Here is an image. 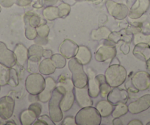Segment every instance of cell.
<instances>
[{
    "mask_svg": "<svg viewBox=\"0 0 150 125\" xmlns=\"http://www.w3.org/2000/svg\"><path fill=\"white\" fill-rule=\"evenodd\" d=\"M127 71L120 64H112L105 71L106 81L112 88L119 87L127 79Z\"/></svg>",
    "mask_w": 150,
    "mask_h": 125,
    "instance_id": "cell-4",
    "label": "cell"
},
{
    "mask_svg": "<svg viewBox=\"0 0 150 125\" xmlns=\"http://www.w3.org/2000/svg\"><path fill=\"white\" fill-rule=\"evenodd\" d=\"M57 88L60 91L63 93V97L60 102V107L63 112H67L73 106L75 101L74 88V85L71 79L61 75L59 78Z\"/></svg>",
    "mask_w": 150,
    "mask_h": 125,
    "instance_id": "cell-1",
    "label": "cell"
},
{
    "mask_svg": "<svg viewBox=\"0 0 150 125\" xmlns=\"http://www.w3.org/2000/svg\"><path fill=\"white\" fill-rule=\"evenodd\" d=\"M76 1H78V0H76Z\"/></svg>",
    "mask_w": 150,
    "mask_h": 125,
    "instance_id": "cell-56",
    "label": "cell"
},
{
    "mask_svg": "<svg viewBox=\"0 0 150 125\" xmlns=\"http://www.w3.org/2000/svg\"><path fill=\"white\" fill-rule=\"evenodd\" d=\"M44 48L38 44H33L28 49L29 61L32 63H38L43 57Z\"/></svg>",
    "mask_w": 150,
    "mask_h": 125,
    "instance_id": "cell-23",
    "label": "cell"
},
{
    "mask_svg": "<svg viewBox=\"0 0 150 125\" xmlns=\"http://www.w3.org/2000/svg\"><path fill=\"white\" fill-rule=\"evenodd\" d=\"M111 88L112 87L107 82L100 84V93L99 94L102 96V98H107L108 93H110V91L112 89Z\"/></svg>",
    "mask_w": 150,
    "mask_h": 125,
    "instance_id": "cell-38",
    "label": "cell"
},
{
    "mask_svg": "<svg viewBox=\"0 0 150 125\" xmlns=\"http://www.w3.org/2000/svg\"><path fill=\"white\" fill-rule=\"evenodd\" d=\"M132 41L135 45L140 43H144L150 46V34H144L140 32L133 35Z\"/></svg>",
    "mask_w": 150,
    "mask_h": 125,
    "instance_id": "cell-33",
    "label": "cell"
},
{
    "mask_svg": "<svg viewBox=\"0 0 150 125\" xmlns=\"http://www.w3.org/2000/svg\"><path fill=\"white\" fill-rule=\"evenodd\" d=\"M112 124L113 125H122L123 122L121 120L120 118H114V119L112 120Z\"/></svg>",
    "mask_w": 150,
    "mask_h": 125,
    "instance_id": "cell-50",
    "label": "cell"
},
{
    "mask_svg": "<svg viewBox=\"0 0 150 125\" xmlns=\"http://www.w3.org/2000/svg\"><path fill=\"white\" fill-rule=\"evenodd\" d=\"M15 4V0H0V5L3 8H11Z\"/></svg>",
    "mask_w": 150,
    "mask_h": 125,
    "instance_id": "cell-43",
    "label": "cell"
},
{
    "mask_svg": "<svg viewBox=\"0 0 150 125\" xmlns=\"http://www.w3.org/2000/svg\"><path fill=\"white\" fill-rule=\"evenodd\" d=\"M132 85L138 90H145L150 87V74L146 71H138L131 79Z\"/></svg>",
    "mask_w": 150,
    "mask_h": 125,
    "instance_id": "cell-12",
    "label": "cell"
},
{
    "mask_svg": "<svg viewBox=\"0 0 150 125\" xmlns=\"http://www.w3.org/2000/svg\"><path fill=\"white\" fill-rule=\"evenodd\" d=\"M132 53L137 59L146 63L150 60V46L144 43L135 44Z\"/></svg>",
    "mask_w": 150,
    "mask_h": 125,
    "instance_id": "cell-18",
    "label": "cell"
},
{
    "mask_svg": "<svg viewBox=\"0 0 150 125\" xmlns=\"http://www.w3.org/2000/svg\"><path fill=\"white\" fill-rule=\"evenodd\" d=\"M6 124H14V125H16V124L15 122L13 121H9L7 122Z\"/></svg>",
    "mask_w": 150,
    "mask_h": 125,
    "instance_id": "cell-51",
    "label": "cell"
},
{
    "mask_svg": "<svg viewBox=\"0 0 150 125\" xmlns=\"http://www.w3.org/2000/svg\"><path fill=\"white\" fill-rule=\"evenodd\" d=\"M43 16L46 20L53 21L59 18L58 8L55 6H49L43 10Z\"/></svg>",
    "mask_w": 150,
    "mask_h": 125,
    "instance_id": "cell-29",
    "label": "cell"
},
{
    "mask_svg": "<svg viewBox=\"0 0 150 125\" xmlns=\"http://www.w3.org/2000/svg\"><path fill=\"white\" fill-rule=\"evenodd\" d=\"M52 56V51L50 49H44L43 51V57L44 58H51Z\"/></svg>",
    "mask_w": 150,
    "mask_h": 125,
    "instance_id": "cell-48",
    "label": "cell"
},
{
    "mask_svg": "<svg viewBox=\"0 0 150 125\" xmlns=\"http://www.w3.org/2000/svg\"><path fill=\"white\" fill-rule=\"evenodd\" d=\"M146 64H147V69L150 70V60L146 62Z\"/></svg>",
    "mask_w": 150,
    "mask_h": 125,
    "instance_id": "cell-52",
    "label": "cell"
},
{
    "mask_svg": "<svg viewBox=\"0 0 150 125\" xmlns=\"http://www.w3.org/2000/svg\"><path fill=\"white\" fill-rule=\"evenodd\" d=\"M115 108H113L111 115L113 118H120L121 116H125L128 113V106L126 104H118L115 105Z\"/></svg>",
    "mask_w": 150,
    "mask_h": 125,
    "instance_id": "cell-31",
    "label": "cell"
},
{
    "mask_svg": "<svg viewBox=\"0 0 150 125\" xmlns=\"http://www.w3.org/2000/svg\"><path fill=\"white\" fill-rule=\"evenodd\" d=\"M146 124H147V125H150V122H149V123H147Z\"/></svg>",
    "mask_w": 150,
    "mask_h": 125,
    "instance_id": "cell-54",
    "label": "cell"
},
{
    "mask_svg": "<svg viewBox=\"0 0 150 125\" xmlns=\"http://www.w3.org/2000/svg\"><path fill=\"white\" fill-rule=\"evenodd\" d=\"M133 35H132V34L129 33L127 30V29H123L119 32H111L108 39H109V41L113 44H117L118 42L121 41H123L124 42L129 44L133 39Z\"/></svg>",
    "mask_w": 150,
    "mask_h": 125,
    "instance_id": "cell-21",
    "label": "cell"
},
{
    "mask_svg": "<svg viewBox=\"0 0 150 125\" xmlns=\"http://www.w3.org/2000/svg\"><path fill=\"white\" fill-rule=\"evenodd\" d=\"M58 8V15L59 18H66L69 15L71 12V5L66 3H62L57 6Z\"/></svg>",
    "mask_w": 150,
    "mask_h": 125,
    "instance_id": "cell-34",
    "label": "cell"
},
{
    "mask_svg": "<svg viewBox=\"0 0 150 125\" xmlns=\"http://www.w3.org/2000/svg\"><path fill=\"white\" fill-rule=\"evenodd\" d=\"M79 46L71 39H65L59 47V52L66 59L74 57L78 51Z\"/></svg>",
    "mask_w": 150,
    "mask_h": 125,
    "instance_id": "cell-16",
    "label": "cell"
},
{
    "mask_svg": "<svg viewBox=\"0 0 150 125\" xmlns=\"http://www.w3.org/2000/svg\"><path fill=\"white\" fill-rule=\"evenodd\" d=\"M68 66L71 73V80L75 87L83 88L87 85L88 77L83 69V65L75 57H72L69 59Z\"/></svg>",
    "mask_w": 150,
    "mask_h": 125,
    "instance_id": "cell-3",
    "label": "cell"
},
{
    "mask_svg": "<svg viewBox=\"0 0 150 125\" xmlns=\"http://www.w3.org/2000/svg\"><path fill=\"white\" fill-rule=\"evenodd\" d=\"M111 31L108 27H100L96 30H93L91 33V38L93 41H100V40L108 39L109 35H110Z\"/></svg>",
    "mask_w": 150,
    "mask_h": 125,
    "instance_id": "cell-26",
    "label": "cell"
},
{
    "mask_svg": "<svg viewBox=\"0 0 150 125\" xmlns=\"http://www.w3.org/2000/svg\"><path fill=\"white\" fill-rule=\"evenodd\" d=\"M32 2L33 0H15V4L20 7H26L30 5Z\"/></svg>",
    "mask_w": 150,
    "mask_h": 125,
    "instance_id": "cell-46",
    "label": "cell"
},
{
    "mask_svg": "<svg viewBox=\"0 0 150 125\" xmlns=\"http://www.w3.org/2000/svg\"><path fill=\"white\" fill-rule=\"evenodd\" d=\"M10 77V68L0 63V86L8 85Z\"/></svg>",
    "mask_w": 150,
    "mask_h": 125,
    "instance_id": "cell-30",
    "label": "cell"
},
{
    "mask_svg": "<svg viewBox=\"0 0 150 125\" xmlns=\"http://www.w3.org/2000/svg\"><path fill=\"white\" fill-rule=\"evenodd\" d=\"M25 36L28 40L34 41V39L37 36V30L35 27L27 24L25 28Z\"/></svg>",
    "mask_w": 150,
    "mask_h": 125,
    "instance_id": "cell-37",
    "label": "cell"
},
{
    "mask_svg": "<svg viewBox=\"0 0 150 125\" xmlns=\"http://www.w3.org/2000/svg\"><path fill=\"white\" fill-rule=\"evenodd\" d=\"M57 87V83L52 77L45 79V85L42 91L38 95V100L41 102H47L50 100L52 92Z\"/></svg>",
    "mask_w": 150,
    "mask_h": 125,
    "instance_id": "cell-17",
    "label": "cell"
},
{
    "mask_svg": "<svg viewBox=\"0 0 150 125\" xmlns=\"http://www.w3.org/2000/svg\"><path fill=\"white\" fill-rule=\"evenodd\" d=\"M143 123L140 120L138 119H134V120L130 121L128 123V125H142Z\"/></svg>",
    "mask_w": 150,
    "mask_h": 125,
    "instance_id": "cell-49",
    "label": "cell"
},
{
    "mask_svg": "<svg viewBox=\"0 0 150 125\" xmlns=\"http://www.w3.org/2000/svg\"><path fill=\"white\" fill-rule=\"evenodd\" d=\"M107 100L112 105H116L121 104V103L126 104L127 102L129 100L128 91L125 89L119 88V87L113 88L108 93Z\"/></svg>",
    "mask_w": 150,
    "mask_h": 125,
    "instance_id": "cell-11",
    "label": "cell"
},
{
    "mask_svg": "<svg viewBox=\"0 0 150 125\" xmlns=\"http://www.w3.org/2000/svg\"><path fill=\"white\" fill-rule=\"evenodd\" d=\"M76 124V121H75V118L73 116H67L63 119V122H62V125H75Z\"/></svg>",
    "mask_w": 150,
    "mask_h": 125,
    "instance_id": "cell-42",
    "label": "cell"
},
{
    "mask_svg": "<svg viewBox=\"0 0 150 125\" xmlns=\"http://www.w3.org/2000/svg\"><path fill=\"white\" fill-rule=\"evenodd\" d=\"M0 89H1V86H0Z\"/></svg>",
    "mask_w": 150,
    "mask_h": 125,
    "instance_id": "cell-55",
    "label": "cell"
},
{
    "mask_svg": "<svg viewBox=\"0 0 150 125\" xmlns=\"http://www.w3.org/2000/svg\"><path fill=\"white\" fill-rule=\"evenodd\" d=\"M56 67L53 64L51 58H45L40 63L38 71L42 75L48 76L52 74L55 71Z\"/></svg>",
    "mask_w": 150,
    "mask_h": 125,
    "instance_id": "cell-25",
    "label": "cell"
},
{
    "mask_svg": "<svg viewBox=\"0 0 150 125\" xmlns=\"http://www.w3.org/2000/svg\"><path fill=\"white\" fill-rule=\"evenodd\" d=\"M38 119H40L41 121H42L45 125H54L55 123L51 119L50 116H47V115H42V116H40L39 117H38Z\"/></svg>",
    "mask_w": 150,
    "mask_h": 125,
    "instance_id": "cell-41",
    "label": "cell"
},
{
    "mask_svg": "<svg viewBox=\"0 0 150 125\" xmlns=\"http://www.w3.org/2000/svg\"><path fill=\"white\" fill-rule=\"evenodd\" d=\"M127 30L129 33L132 34V35H135V34L141 32V28L140 27H137V26H130V27L127 28Z\"/></svg>",
    "mask_w": 150,
    "mask_h": 125,
    "instance_id": "cell-44",
    "label": "cell"
},
{
    "mask_svg": "<svg viewBox=\"0 0 150 125\" xmlns=\"http://www.w3.org/2000/svg\"><path fill=\"white\" fill-rule=\"evenodd\" d=\"M74 57L77 59V61L80 62L82 65H87L91 60V52L89 49L88 47L81 45L79 47L78 51H77V54L74 56Z\"/></svg>",
    "mask_w": 150,
    "mask_h": 125,
    "instance_id": "cell-22",
    "label": "cell"
},
{
    "mask_svg": "<svg viewBox=\"0 0 150 125\" xmlns=\"http://www.w3.org/2000/svg\"><path fill=\"white\" fill-rule=\"evenodd\" d=\"M63 97V93L56 88L49 100V114L55 124L63 120V110L60 107V102Z\"/></svg>",
    "mask_w": 150,
    "mask_h": 125,
    "instance_id": "cell-5",
    "label": "cell"
},
{
    "mask_svg": "<svg viewBox=\"0 0 150 125\" xmlns=\"http://www.w3.org/2000/svg\"><path fill=\"white\" fill-rule=\"evenodd\" d=\"M106 1H108V0H106Z\"/></svg>",
    "mask_w": 150,
    "mask_h": 125,
    "instance_id": "cell-57",
    "label": "cell"
},
{
    "mask_svg": "<svg viewBox=\"0 0 150 125\" xmlns=\"http://www.w3.org/2000/svg\"><path fill=\"white\" fill-rule=\"evenodd\" d=\"M0 63L9 68H12L16 64L13 51L10 50L6 44L2 41H0Z\"/></svg>",
    "mask_w": 150,
    "mask_h": 125,
    "instance_id": "cell-15",
    "label": "cell"
},
{
    "mask_svg": "<svg viewBox=\"0 0 150 125\" xmlns=\"http://www.w3.org/2000/svg\"><path fill=\"white\" fill-rule=\"evenodd\" d=\"M34 41L36 44H38V45L41 46H44L47 45V43H48V38H40V37L38 36H36V38L34 39Z\"/></svg>",
    "mask_w": 150,
    "mask_h": 125,
    "instance_id": "cell-45",
    "label": "cell"
},
{
    "mask_svg": "<svg viewBox=\"0 0 150 125\" xmlns=\"http://www.w3.org/2000/svg\"><path fill=\"white\" fill-rule=\"evenodd\" d=\"M51 60L56 69H63L66 66V58L61 54H52Z\"/></svg>",
    "mask_w": 150,
    "mask_h": 125,
    "instance_id": "cell-32",
    "label": "cell"
},
{
    "mask_svg": "<svg viewBox=\"0 0 150 125\" xmlns=\"http://www.w3.org/2000/svg\"><path fill=\"white\" fill-rule=\"evenodd\" d=\"M150 107V94H146L140 97L136 101L132 102L128 105V111L132 114L144 112Z\"/></svg>",
    "mask_w": 150,
    "mask_h": 125,
    "instance_id": "cell-14",
    "label": "cell"
},
{
    "mask_svg": "<svg viewBox=\"0 0 150 125\" xmlns=\"http://www.w3.org/2000/svg\"><path fill=\"white\" fill-rule=\"evenodd\" d=\"M16 64L21 66H24L29 60L28 57V49L27 47L22 44H18L15 47L13 50Z\"/></svg>",
    "mask_w": 150,
    "mask_h": 125,
    "instance_id": "cell-20",
    "label": "cell"
},
{
    "mask_svg": "<svg viewBox=\"0 0 150 125\" xmlns=\"http://www.w3.org/2000/svg\"><path fill=\"white\" fill-rule=\"evenodd\" d=\"M15 107V101L9 96L0 98V118L4 120L9 119L13 116Z\"/></svg>",
    "mask_w": 150,
    "mask_h": 125,
    "instance_id": "cell-10",
    "label": "cell"
},
{
    "mask_svg": "<svg viewBox=\"0 0 150 125\" xmlns=\"http://www.w3.org/2000/svg\"><path fill=\"white\" fill-rule=\"evenodd\" d=\"M105 6L110 15L116 19H125L129 15V9L125 4L117 3L112 0H108L105 2Z\"/></svg>",
    "mask_w": 150,
    "mask_h": 125,
    "instance_id": "cell-7",
    "label": "cell"
},
{
    "mask_svg": "<svg viewBox=\"0 0 150 125\" xmlns=\"http://www.w3.org/2000/svg\"><path fill=\"white\" fill-rule=\"evenodd\" d=\"M45 85V79L41 73H33L27 77L25 88L30 95L38 96Z\"/></svg>",
    "mask_w": 150,
    "mask_h": 125,
    "instance_id": "cell-6",
    "label": "cell"
},
{
    "mask_svg": "<svg viewBox=\"0 0 150 125\" xmlns=\"http://www.w3.org/2000/svg\"><path fill=\"white\" fill-rule=\"evenodd\" d=\"M29 109L33 110L36 115H37L38 117H39L41 114V112H42V107H41V105L38 102H33L29 106Z\"/></svg>",
    "mask_w": 150,
    "mask_h": 125,
    "instance_id": "cell-39",
    "label": "cell"
},
{
    "mask_svg": "<svg viewBox=\"0 0 150 125\" xmlns=\"http://www.w3.org/2000/svg\"><path fill=\"white\" fill-rule=\"evenodd\" d=\"M8 85H9L11 87H16L18 85V74L16 69H13V67L10 68V77Z\"/></svg>",
    "mask_w": 150,
    "mask_h": 125,
    "instance_id": "cell-36",
    "label": "cell"
},
{
    "mask_svg": "<svg viewBox=\"0 0 150 125\" xmlns=\"http://www.w3.org/2000/svg\"><path fill=\"white\" fill-rule=\"evenodd\" d=\"M24 21L26 25L29 24V25L35 27V28L40 25L47 24V21L45 20L41 19L39 16L32 12V11H29V12L26 13L24 17Z\"/></svg>",
    "mask_w": 150,
    "mask_h": 125,
    "instance_id": "cell-24",
    "label": "cell"
},
{
    "mask_svg": "<svg viewBox=\"0 0 150 125\" xmlns=\"http://www.w3.org/2000/svg\"><path fill=\"white\" fill-rule=\"evenodd\" d=\"M96 109L102 117H108L113 110V105L108 100H101L96 104Z\"/></svg>",
    "mask_w": 150,
    "mask_h": 125,
    "instance_id": "cell-27",
    "label": "cell"
},
{
    "mask_svg": "<svg viewBox=\"0 0 150 125\" xmlns=\"http://www.w3.org/2000/svg\"><path fill=\"white\" fill-rule=\"evenodd\" d=\"M36 30H37V36L43 38H48V35L50 32V27L47 25V24H42V25L37 27H36Z\"/></svg>",
    "mask_w": 150,
    "mask_h": 125,
    "instance_id": "cell-35",
    "label": "cell"
},
{
    "mask_svg": "<svg viewBox=\"0 0 150 125\" xmlns=\"http://www.w3.org/2000/svg\"><path fill=\"white\" fill-rule=\"evenodd\" d=\"M1 11H2V8H1V5H0V13H1Z\"/></svg>",
    "mask_w": 150,
    "mask_h": 125,
    "instance_id": "cell-53",
    "label": "cell"
},
{
    "mask_svg": "<svg viewBox=\"0 0 150 125\" xmlns=\"http://www.w3.org/2000/svg\"><path fill=\"white\" fill-rule=\"evenodd\" d=\"M38 119V116L30 109L24 110L21 112L19 116L20 122L22 125H31Z\"/></svg>",
    "mask_w": 150,
    "mask_h": 125,
    "instance_id": "cell-28",
    "label": "cell"
},
{
    "mask_svg": "<svg viewBox=\"0 0 150 125\" xmlns=\"http://www.w3.org/2000/svg\"><path fill=\"white\" fill-rule=\"evenodd\" d=\"M75 100L80 107H90L93 105V100L89 94L88 85L83 88L75 87L74 88Z\"/></svg>",
    "mask_w": 150,
    "mask_h": 125,
    "instance_id": "cell-9",
    "label": "cell"
},
{
    "mask_svg": "<svg viewBox=\"0 0 150 125\" xmlns=\"http://www.w3.org/2000/svg\"><path fill=\"white\" fill-rule=\"evenodd\" d=\"M88 88L91 98H96L100 93V83L96 79V75L93 71L88 70Z\"/></svg>",
    "mask_w": 150,
    "mask_h": 125,
    "instance_id": "cell-19",
    "label": "cell"
},
{
    "mask_svg": "<svg viewBox=\"0 0 150 125\" xmlns=\"http://www.w3.org/2000/svg\"><path fill=\"white\" fill-rule=\"evenodd\" d=\"M117 54L116 47L112 44H105L97 49L94 54L95 59L98 62H105L114 58Z\"/></svg>",
    "mask_w": 150,
    "mask_h": 125,
    "instance_id": "cell-8",
    "label": "cell"
},
{
    "mask_svg": "<svg viewBox=\"0 0 150 125\" xmlns=\"http://www.w3.org/2000/svg\"><path fill=\"white\" fill-rule=\"evenodd\" d=\"M77 125H99L102 121V116L95 107H83L75 116Z\"/></svg>",
    "mask_w": 150,
    "mask_h": 125,
    "instance_id": "cell-2",
    "label": "cell"
},
{
    "mask_svg": "<svg viewBox=\"0 0 150 125\" xmlns=\"http://www.w3.org/2000/svg\"><path fill=\"white\" fill-rule=\"evenodd\" d=\"M37 1L39 2L41 6L46 8L49 6H54L59 0H37Z\"/></svg>",
    "mask_w": 150,
    "mask_h": 125,
    "instance_id": "cell-40",
    "label": "cell"
},
{
    "mask_svg": "<svg viewBox=\"0 0 150 125\" xmlns=\"http://www.w3.org/2000/svg\"><path fill=\"white\" fill-rule=\"evenodd\" d=\"M149 5L150 0H135L129 9L128 16L132 19H138L146 12Z\"/></svg>",
    "mask_w": 150,
    "mask_h": 125,
    "instance_id": "cell-13",
    "label": "cell"
},
{
    "mask_svg": "<svg viewBox=\"0 0 150 125\" xmlns=\"http://www.w3.org/2000/svg\"><path fill=\"white\" fill-rule=\"evenodd\" d=\"M121 50L125 54H127L129 52V43L124 42L123 45H122V47H121Z\"/></svg>",
    "mask_w": 150,
    "mask_h": 125,
    "instance_id": "cell-47",
    "label": "cell"
}]
</instances>
